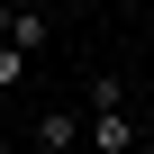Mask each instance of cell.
I'll use <instances>...</instances> for the list:
<instances>
[{"instance_id":"6da1fadb","label":"cell","mask_w":154,"mask_h":154,"mask_svg":"<svg viewBox=\"0 0 154 154\" xmlns=\"http://www.w3.org/2000/svg\"><path fill=\"white\" fill-rule=\"evenodd\" d=\"M136 136H145V127L127 118V100H118V109H82V145H91V154H136Z\"/></svg>"},{"instance_id":"7a4b0ae2","label":"cell","mask_w":154,"mask_h":154,"mask_svg":"<svg viewBox=\"0 0 154 154\" xmlns=\"http://www.w3.org/2000/svg\"><path fill=\"white\" fill-rule=\"evenodd\" d=\"M27 136H36V154H72V145H82V109H45Z\"/></svg>"},{"instance_id":"3957f363","label":"cell","mask_w":154,"mask_h":154,"mask_svg":"<svg viewBox=\"0 0 154 154\" xmlns=\"http://www.w3.org/2000/svg\"><path fill=\"white\" fill-rule=\"evenodd\" d=\"M9 45L45 54V45H54V9H18V0H9Z\"/></svg>"},{"instance_id":"277c9868","label":"cell","mask_w":154,"mask_h":154,"mask_svg":"<svg viewBox=\"0 0 154 154\" xmlns=\"http://www.w3.org/2000/svg\"><path fill=\"white\" fill-rule=\"evenodd\" d=\"M118 100H127L118 72H91V82H82V109H118Z\"/></svg>"},{"instance_id":"5b68a950","label":"cell","mask_w":154,"mask_h":154,"mask_svg":"<svg viewBox=\"0 0 154 154\" xmlns=\"http://www.w3.org/2000/svg\"><path fill=\"white\" fill-rule=\"evenodd\" d=\"M27 82V45H9V36H0V91H18Z\"/></svg>"},{"instance_id":"8992f818","label":"cell","mask_w":154,"mask_h":154,"mask_svg":"<svg viewBox=\"0 0 154 154\" xmlns=\"http://www.w3.org/2000/svg\"><path fill=\"white\" fill-rule=\"evenodd\" d=\"M145 63H154V18H145Z\"/></svg>"},{"instance_id":"52a82bcc","label":"cell","mask_w":154,"mask_h":154,"mask_svg":"<svg viewBox=\"0 0 154 154\" xmlns=\"http://www.w3.org/2000/svg\"><path fill=\"white\" fill-rule=\"evenodd\" d=\"M0 36H9V0H0Z\"/></svg>"},{"instance_id":"ba28073f","label":"cell","mask_w":154,"mask_h":154,"mask_svg":"<svg viewBox=\"0 0 154 154\" xmlns=\"http://www.w3.org/2000/svg\"><path fill=\"white\" fill-rule=\"evenodd\" d=\"M18 9H54V0H18Z\"/></svg>"},{"instance_id":"9c48e42d","label":"cell","mask_w":154,"mask_h":154,"mask_svg":"<svg viewBox=\"0 0 154 154\" xmlns=\"http://www.w3.org/2000/svg\"><path fill=\"white\" fill-rule=\"evenodd\" d=\"M0 154H18V145H9V136H0Z\"/></svg>"}]
</instances>
